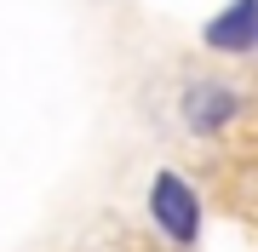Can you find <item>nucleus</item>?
<instances>
[{"label":"nucleus","mask_w":258,"mask_h":252,"mask_svg":"<svg viewBox=\"0 0 258 252\" xmlns=\"http://www.w3.org/2000/svg\"><path fill=\"white\" fill-rule=\"evenodd\" d=\"M184 126L195 132V138H212V132H224L235 121V109H241V98L230 92L224 80H189L184 86Z\"/></svg>","instance_id":"obj_3"},{"label":"nucleus","mask_w":258,"mask_h":252,"mask_svg":"<svg viewBox=\"0 0 258 252\" xmlns=\"http://www.w3.org/2000/svg\"><path fill=\"white\" fill-rule=\"evenodd\" d=\"M149 218H155L161 241L172 246H195L201 241V195H195L189 178H178L172 166L149 178Z\"/></svg>","instance_id":"obj_1"},{"label":"nucleus","mask_w":258,"mask_h":252,"mask_svg":"<svg viewBox=\"0 0 258 252\" xmlns=\"http://www.w3.org/2000/svg\"><path fill=\"white\" fill-rule=\"evenodd\" d=\"M201 46L224 57H247L258 52V0H230L224 12H212L201 23Z\"/></svg>","instance_id":"obj_2"}]
</instances>
